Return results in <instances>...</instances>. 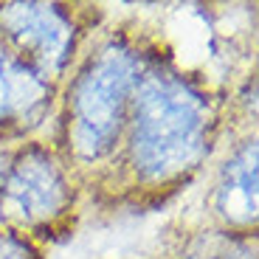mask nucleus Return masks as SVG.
<instances>
[{
    "instance_id": "nucleus-5",
    "label": "nucleus",
    "mask_w": 259,
    "mask_h": 259,
    "mask_svg": "<svg viewBox=\"0 0 259 259\" xmlns=\"http://www.w3.org/2000/svg\"><path fill=\"white\" fill-rule=\"evenodd\" d=\"M51 104V82L0 42V127H23Z\"/></svg>"
},
{
    "instance_id": "nucleus-2",
    "label": "nucleus",
    "mask_w": 259,
    "mask_h": 259,
    "mask_svg": "<svg viewBox=\"0 0 259 259\" xmlns=\"http://www.w3.org/2000/svg\"><path fill=\"white\" fill-rule=\"evenodd\" d=\"M138 65L121 46H107L82 68L68 99V138L76 155H107L127 127Z\"/></svg>"
},
{
    "instance_id": "nucleus-3",
    "label": "nucleus",
    "mask_w": 259,
    "mask_h": 259,
    "mask_svg": "<svg viewBox=\"0 0 259 259\" xmlns=\"http://www.w3.org/2000/svg\"><path fill=\"white\" fill-rule=\"evenodd\" d=\"M0 42L51 82L73 51V23L62 6L9 3L0 6Z\"/></svg>"
},
{
    "instance_id": "nucleus-1",
    "label": "nucleus",
    "mask_w": 259,
    "mask_h": 259,
    "mask_svg": "<svg viewBox=\"0 0 259 259\" xmlns=\"http://www.w3.org/2000/svg\"><path fill=\"white\" fill-rule=\"evenodd\" d=\"M127 152L136 175L166 181L192 169L208 147V107L175 76H138L127 116Z\"/></svg>"
},
{
    "instance_id": "nucleus-4",
    "label": "nucleus",
    "mask_w": 259,
    "mask_h": 259,
    "mask_svg": "<svg viewBox=\"0 0 259 259\" xmlns=\"http://www.w3.org/2000/svg\"><path fill=\"white\" fill-rule=\"evenodd\" d=\"M68 203V183L59 163L42 147L23 149L3 178V208L9 217L34 226L51 220Z\"/></svg>"
},
{
    "instance_id": "nucleus-6",
    "label": "nucleus",
    "mask_w": 259,
    "mask_h": 259,
    "mask_svg": "<svg viewBox=\"0 0 259 259\" xmlns=\"http://www.w3.org/2000/svg\"><path fill=\"white\" fill-rule=\"evenodd\" d=\"M220 211L231 223H253L256 217V144L245 147L226 163L217 186Z\"/></svg>"
},
{
    "instance_id": "nucleus-7",
    "label": "nucleus",
    "mask_w": 259,
    "mask_h": 259,
    "mask_svg": "<svg viewBox=\"0 0 259 259\" xmlns=\"http://www.w3.org/2000/svg\"><path fill=\"white\" fill-rule=\"evenodd\" d=\"M0 259H23V251H20L14 242H9V240L0 237Z\"/></svg>"
}]
</instances>
